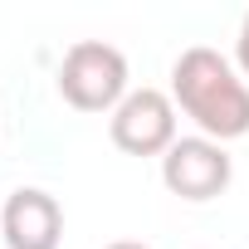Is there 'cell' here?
<instances>
[{
    "label": "cell",
    "mask_w": 249,
    "mask_h": 249,
    "mask_svg": "<svg viewBox=\"0 0 249 249\" xmlns=\"http://www.w3.org/2000/svg\"><path fill=\"white\" fill-rule=\"evenodd\" d=\"M171 103L200 127V137L220 147L249 132V83L210 44L181 49V59L171 64Z\"/></svg>",
    "instance_id": "obj_1"
},
{
    "label": "cell",
    "mask_w": 249,
    "mask_h": 249,
    "mask_svg": "<svg viewBox=\"0 0 249 249\" xmlns=\"http://www.w3.org/2000/svg\"><path fill=\"white\" fill-rule=\"evenodd\" d=\"M127 59L103 39H78L59 64V98L78 112H117L127 98Z\"/></svg>",
    "instance_id": "obj_2"
},
{
    "label": "cell",
    "mask_w": 249,
    "mask_h": 249,
    "mask_svg": "<svg viewBox=\"0 0 249 249\" xmlns=\"http://www.w3.org/2000/svg\"><path fill=\"white\" fill-rule=\"evenodd\" d=\"M112 147L127 157H166L176 142V103L161 88H132L107 117Z\"/></svg>",
    "instance_id": "obj_3"
},
{
    "label": "cell",
    "mask_w": 249,
    "mask_h": 249,
    "mask_svg": "<svg viewBox=\"0 0 249 249\" xmlns=\"http://www.w3.org/2000/svg\"><path fill=\"white\" fill-rule=\"evenodd\" d=\"M230 181H234V161H230V152H225L220 142H210V137H176L171 152L161 157V186H166L171 196L191 200V205L225 196Z\"/></svg>",
    "instance_id": "obj_4"
},
{
    "label": "cell",
    "mask_w": 249,
    "mask_h": 249,
    "mask_svg": "<svg viewBox=\"0 0 249 249\" xmlns=\"http://www.w3.org/2000/svg\"><path fill=\"white\" fill-rule=\"evenodd\" d=\"M0 239H5V249H59V239H64L59 200L39 186L10 191L5 210H0Z\"/></svg>",
    "instance_id": "obj_5"
},
{
    "label": "cell",
    "mask_w": 249,
    "mask_h": 249,
    "mask_svg": "<svg viewBox=\"0 0 249 249\" xmlns=\"http://www.w3.org/2000/svg\"><path fill=\"white\" fill-rule=\"evenodd\" d=\"M234 59H239V73L249 78V15H244V25H239V39H234Z\"/></svg>",
    "instance_id": "obj_6"
},
{
    "label": "cell",
    "mask_w": 249,
    "mask_h": 249,
    "mask_svg": "<svg viewBox=\"0 0 249 249\" xmlns=\"http://www.w3.org/2000/svg\"><path fill=\"white\" fill-rule=\"evenodd\" d=\"M107 249H152V244H137V239H117V244H107Z\"/></svg>",
    "instance_id": "obj_7"
}]
</instances>
